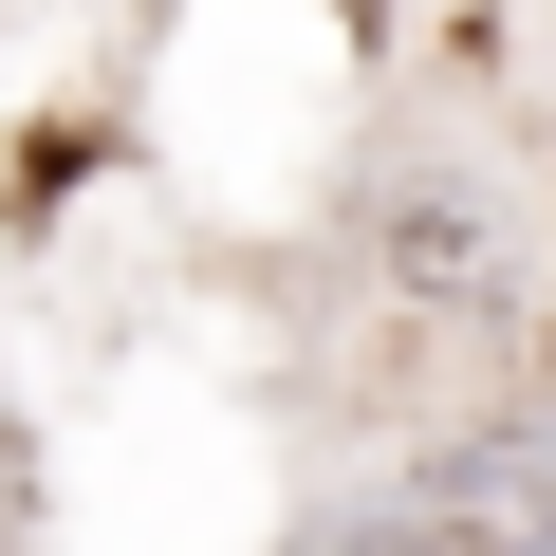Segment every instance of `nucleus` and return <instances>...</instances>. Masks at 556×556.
I'll return each mask as SVG.
<instances>
[]
</instances>
